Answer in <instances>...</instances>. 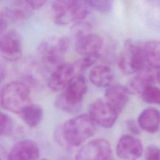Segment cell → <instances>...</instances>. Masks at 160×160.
Segmentation results:
<instances>
[{"mask_svg": "<svg viewBox=\"0 0 160 160\" xmlns=\"http://www.w3.org/2000/svg\"><path fill=\"white\" fill-rule=\"evenodd\" d=\"M74 64L63 63L53 70L47 81V84L51 91L54 92L63 90L75 76Z\"/></svg>", "mask_w": 160, "mask_h": 160, "instance_id": "10", "label": "cell"}, {"mask_svg": "<svg viewBox=\"0 0 160 160\" xmlns=\"http://www.w3.org/2000/svg\"><path fill=\"white\" fill-rule=\"evenodd\" d=\"M0 160H1V156H0Z\"/></svg>", "mask_w": 160, "mask_h": 160, "instance_id": "31", "label": "cell"}, {"mask_svg": "<svg viewBox=\"0 0 160 160\" xmlns=\"http://www.w3.org/2000/svg\"><path fill=\"white\" fill-rule=\"evenodd\" d=\"M39 156L38 144L32 140L23 139L14 145L8 160H36Z\"/></svg>", "mask_w": 160, "mask_h": 160, "instance_id": "13", "label": "cell"}, {"mask_svg": "<svg viewBox=\"0 0 160 160\" xmlns=\"http://www.w3.org/2000/svg\"><path fill=\"white\" fill-rule=\"evenodd\" d=\"M19 114L27 126L34 128L37 126L42 121L44 112L40 105L30 103Z\"/></svg>", "mask_w": 160, "mask_h": 160, "instance_id": "20", "label": "cell"}, {"mask_svg": "<svg viewBox=\"0 0 160 160\" xmlns=\"http://www.w3.org/2000/svg\"><path fill=\"white\" fill-rule=\"evenodd\" d=\"M90 9H95L101 12H109L113 5V1L107 0H94L86 1Z\"/></svg>", "mask_w": 160, "mask_h": 160, "instance_id": "23", "label": "cell"}, {"mask_svg": "<svg viewBox=\"0 0 160 160\" xmlns=\"http://www.w3.org/2000/svg\"><path fill=\"white\" fill-rule=\"evenodd\" d=\"M31 88L21 81L9 82L1 92V105L16 114H19L31 103Z\"/></svg>", "mask_w": 160, "mask_h": 160, "instance_id": "4", "label": "cell"}, {"mask_svg": "<svg viewBox=\"0 0 160 160\" xmlns=\"http://www.w3.org/2000/svg\"><path fill=\"white\" fill-rule=\"evenodd\" d=\"M2 9L12 22L28 18L33 11L28 1H12L9 6L5 7Z\"/></svg>", "mask_w": 160, "mask_h": 160, "instance_id": "19", "label": "cell"}, {"mask_svg": "<svg viewBox=\"0 0 160 160\" xmlns=\"http://www.w3.org/2000/svg\"><path fill=\"white\" fill-rule=\"evenodd\" d=\"M42 160H47V159H42Z\"/></svg>", "mask_w": 160, "mask_h": 160, "instance_id": "32", "label": "cell"}, {"mask_svg": "<svg viewBox=\"0 0 160 160\" xmlns=\"http://www.w3.org/2000/svg\"><path fill=\"white\" fill-rule=\"evenodd\" d=\"M89 78L94 86L99 88H108L112 84L114 74L109 66L101 64L94 66L90 70Z\"/></svg>", "mask_w": 160, "mask_h": 160, "instance_id": "17", "label": "cell"}, {"mask_svg": "<svg viewBox=\"0 0 160 160\" xmlns=\"http://www.w3.org/2000/svg\"><path fill=\"white\" fill-rule=\"evenodd\" d=\"M129 92L121 84H111L105 91V101L119 114L126 107L129 100Z\"/></svg>", "mask_w": 160, "mask_h": 160, "instance_id": "14", "label": "cell"}, {"mask_svg": "<svg viewBox=\"0 0 160 160\" xmlns=\"http://www.w3.org/2000/svg\"><path fill=\"white\" fill-rule=\"evenodd\" d=\"M128 129L134 134H138L139 132V128L137 123L133 120H129L127 121Z\"/></svg>", "mask_w": 160, "mask_h": 160, "instance_id": "27", "label": "cell"}, {"mask_svg": "<svg viewBox=\"0 0 160 160\" xmlns=\"http://www.w3.org/2000/svg\"><path fill=\"white\" fill-rule=\"evenodd\" d=\"M51 8L52 20L59 26L79 22L86 18L90 10L86 1L72 0L54 1Z\"/></svg>", "mask_w": 160, "mask_h": 160, "instance_id": "2", "label": "cell"}, {"mask_svg": "<svg viewBox=\"0 0 160 160\" xmlns=\"http://www.w3.org/2000/svg\"><path fill=\"white\" fill-rule=\"evenodd\" d=\"M103 44L104 40L100 35L86 33L76 38L75 49L82 56L99 54Z\"/></svg>", "mask_w": 160, "mask_h": 160, "instance_id": "12", "label": "cell"}, {"mask_svg": "<svg viewBox=\"0 0 160 160\" xmlns=\"http://www.w3.org/2000/svg\"><path fill=\"white\" fill-rule=\"evenodd\" d=\"M120 70L126 74L138 72L144 66L141 43L138 44L132 39L124 41L118 59Z\"/></svg>", "mask_w": 160, "mask_h": 160, "instance_id": "6", "label": "cell"}, {"mask_svg": "<svg viewBox=\"0 0 160 160\" xmlns=\"http://www.w3.org/2000/svg\"><path fill=\"white\" fill-rule=\"evenodd\" d=\"M22 55V41L18 32L7 29L0 33V56L9 61H17Z\"/></svg>", "mask_w": 160, "mask_h": 160, "instance_id": "8", "label": "cell"}, {"mask_svg": "<svg viewBox=\"0 0 160 160\" xmlns=\"http://www.w3.org/2000/svg\"><path fill=\"white\" fill-rule=\"evenodd\" d=\"M159 69L144 66L142 68L136 76L129 83L127 88L129 93L140 94L142 90L147 86L156 84L159 82Z\"/></svg>", "mask_w": 160, "mask_h": 160, "instance_id": "11", "label": "cell"}, {"mask_svg": "<svg viewBox=\"0 0 160 160\" xmlns=\"http://www.w3.org/2000/svg\"><path fill=\"white\" fill-rule=\"evenodd\" d=\"M88 114L95 124L110 128L115 124L119 114L104 99H99L89 105Z\"/></svg>", "mask_w": 160, "mask_h": 160, "instance_id": "7", "label": "cell"}, {"mask_svg": "<svg viewBox=\"0 0 160 160\" xmlns=\"http://www.w3.org/2000/svg\"><path fill=\"white\" fill-rule=\"evenodd\" d=\"M69 45L67 36L50 38L41 42L38 47L42 63L45 68L52 72L63 64L64 55Z\"/></svg>", "mask_w": 160, "mask_h": 160, "instance_id": "5", "label": "cell"}, {"mask_svg": "<svg viewBox=\"0 0 160 160\" xmlns=\"http://www.w3.org/2000/svg\"><path fill=\"white\" fill-rule=\"evenodd\" d=\"M0 105H1V92H0Z\"/></svg>", "mask_w": 160, "mask_h": 160, "instance_id": "30", "label": "cell"}, {"mask_svg": "<svg viewBox=\"0 0 160 160\" xmlns=\"http://www.w3.org/2000/svg\"><path fill=\"white\" fill-rule=\"evenodd\" d=\"M7 69L4 64L0 61V83L5 79Z\"/></svg>", "mask_w": 160, "mask_h": 160, "instance_id": "29", "label": "cell"}, {"mask_svg": "<svg viewBox=\"0 0 160 160\" xmlns=\"http://www.w3.org/2000/svg\"><path fill=\"white\" fill-rule=\"evenodd\" d=\"M12 127V121L7 114L0 111V136L10 131Z\"/></svg>", "mask_w": 160, "mask_h": 160, "instance_id": "24", "label": "cell"}, {"mask_svg": "<svg viewBox=\"0 0 160 160\" xmlns=\"http://www.w3.org/2000/svg\"><path fill=\"white\" fill-rule=\"evenodd\" d=\"M94 160H114L112 149H110L98 155Z\"/></svg>", "mask_w": 160, "mask_h": 160, "instance_id": "26", "label": "cell"}, {"mask_svg": "<svg viewBox=\"0 0 160 160\" xmlns=\"http://www.w3.org/2000/svg\"><path fill=\"white\" fill-rule=\"evenodd\" d=\"M144 101L149 104H159L160 102V91L154 84L146 86L140 94Z\"/></svg>", "mask_w": 160, "mask_h": 160, "instance_id": "21", "label": "cell"}, {"mask_svg": "<svg viewBox=\"0 0 160 160\" xmlns=\"http://www.w3.org/2000/svg\"><path fill=\"white\" fill-rule=\"evenodd\" d=\"M137 124L139 128L148 132L154 133L159 128V111L155 108H148L139 114Z\"/></svg>", "mask_w": 160, "mask_h": 160, "instance_id": "16", "label": "cell"}, {"mask_svg": "<svg viewBox=\"0 0 160 160\" xmlns=\"http://www.w3.org/2000/svg\"><path fill=\"white\" fill-rule=\"evenodd\" d=\"M95 125L88 114L76 116L63 124L62 137L69 144L80 146L94 134Z\"/></svg>", "mask_w": 160, "mask_h": 160, "instance_id": "3", "label": "cell"}, {"mask_svg": "<svg viewBox=\"0 0 160 160\" xmlns=\"http://www.w3.org/2000/svg\"><path fill=\"white\" fill-rule=\"evenodd\" d=\"M116 152L122 160H138L144 152L141 141L132 135L122 136L118 141Z\"/></svg>", "mask_w": 160, "mask_h": 160, "instance_id": "9", "label": "cell"}, {"mask_svg": "<svg viewBox=\"0 0 160 160\" xmlns=\"http://www.w3.org/2000/svg\"><path fill=\"white\" fill-rule=\"evenodd\" d=\"M54 102L57 109L69 114L80 111L82 100L88 90L86 78L81 74L75 75Z\"/></svg>", "mask_w": 160, "mask_h": 160, "instance_id": "1", "label": "cell"}, {"mask_svg": "<svg viewBox=\"0 0 160 160\" xmlns=\"http://www.w3.org/2000/svg\"><path fill=\"white\" fill-rule=\"evenodd\" d=\"M144 66L159 69L160 46L156 40H149L141 43Z\"/></svg>", "mask_w": 160, "mask_h": 160, "instance_id": "18", "label": "cell"}, {"mask_svg": "<svg viewBox=\"0 0 160 160\" xmlns=\"http://www.w3.org/2000/svg\"><path fill=\"white\" fill-rule=\"evenodd\" d=\"M99 58V54L82 56L74 64L76 71H83L93 65Z\"/></svg>", "mask_w": 160, "mask_h": 160, "instance_id": "22", "label": "cell"}, {"mask_svg": "<svg viewBox=\"0 0 160 160\" xmlns=\"http://www.w3.org/2000/svg\"><path fill=\"white\" fill-rule=\"evenodd\" d=\"M28 2L32 10L39 9L46 4V1H28Z\"/></svg>", "mask_w": 160, "mask_h": 160, "instance_id": "28", "label": "cell"}, {"mask_svg": "<svg viewBox=\"0 0 160 160\" xmlns=\"http://www.w3.org/2000/svg\"><path fill=\"white\" fill-rule=\"evenodd\" d=\"M110 149L111 145L106 139H93L78 150L75 156V160H94L98 155Z\"/></svg>", "mask_w": 160, "mask_h": 160, "instance_id": "15", "label": "cell"}, {"mask_svg": "<svg viewBox=\"0 0 160 160\" xmlns=\"http://www.w3.org/2000/svg\"><path fill=\"white\" fill-rule=\"evenodd\" d=\"M145 157L146 160H159V149L154 146H149L145 151Z\"/></svg>", "mask_w": 160, "mask_h": 160, "instance_id": "25", "label": "cell"}]
</instances>
